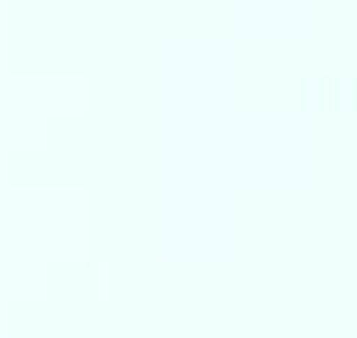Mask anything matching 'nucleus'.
Segmentation results:
<instances>
[]
</instances>
